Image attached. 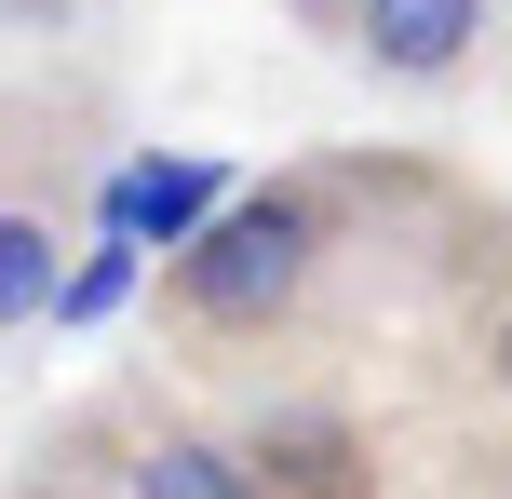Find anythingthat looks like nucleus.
<instances>
[{"mask_svg":"<svg viewBox=\"0 0 512 499\" xmlns=\"http://www.w3.org/2000/svg\"><path fill=\"white\" fill-rule=\"evenodd\" d=\"M324 257H337V189L324 176L230 189L162 270V324L176 338H283L310 311V284H324Z\"/></svg>","mask_w":512,"mask_h":499,"instance_id":"obj_1","label":"nucleus"},{"mask_svg":"<svg viewBox=\"0 0 512 499\" xmlns=\"http://www.w3.org/2000/svg\"><path fill=\"white\" fill-rule=\"evenodd\" d=\"M337 41L378 81H459L486 54V0H337Z\"/></svg>","mask_w":512,"mask_h":499,"instance_id":"obj_2","label":"nucleus"},{"mask_svg":"<svg viewBox=\"0 0 512 499\" xmlns=\"http://www.w3.org/2000/svg\"><path fill=\"white\" fill-rule=\"evenodd\" d=\"M122 499H270V473L243 459V432H203V419H135L122 459H108Z\"/></svg>","mask_w":512,"mask_h":499,"instance_id":"obj_3","label":"nucleus"},{"mask_svg":"<svg viewBox=\"0 0 512 499\" xmlns=\"http://www.w3.org/2000/svg\"><path fill=\"white\" fill-rule=\"evenodd\" d=\"M243 459L270 473V499H364V432L337 405H270L243 419Z\"/></svg>","mask_w":512,"mask_h":499,"instance_id":"obj_4","label":"nucleus"},{"mask_svg":"<svg viewBox=\"0 0 512 499\" xmlns=\"http://www.w3.org/2000/svg\"><path fill=\"white\" fill-rule=\"evenodd\" d=\"M41 311H68V216L0 189V324H41Z\"/></svg>","mask_w":512,"mask_h":499,"instance_id":"obj_5","label":"nucleus"},{"mask_svg":"<svg viewBox=\"0 0 512 499\" xmlns=\"http://www.w3.org/2000/svg\"><path fill=\"white\" fill-rule=\"evenodd\" d=\"M203 203H216V189H203V176H149V189H135V216H149V230H162V243H176V230H189V216H203Z\"/></svg>","mask_w":512,"mask_h":499,"instance_id":"obj_6","label":"nucleus"},{"mask_svg":"<svg viewBox=\"0 0 512 499\" xmlns=\"http://www.w3.org/2000/svg\"><path fill=\"white\" fill-rule=\"evenodd\" d=\"M472 351H486V392L512 405V297H499V311H486V324H472Z\"/></svg>","mask_w":512,"mask_h":499,"instance_id":"obj_7","label":"nucleus"}]
</instances>
